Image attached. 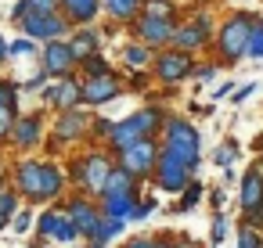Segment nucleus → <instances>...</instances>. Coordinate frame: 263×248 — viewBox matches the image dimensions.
Here are the masks:
<instances>
[{
	"label": "nucleus",
	"instance_id": "nucleus-10",
	"mask_svg": "<svg viewBox=\"0 0 263 248\" xmlns=\"http://www.w3.org/2000/svg\"><path fill=\"white\" fill-rule=\"evenodd\" d=\"M80 90H83V79H80V76H65V79H51L40 97H44L47 108H54V112L62 115V112H72V108L83 105Z\"/></svg>",
	"mask_w": 263,
	"mask_h": 248
},
{
	"label": "nucleus",
	"instance_id": "nucleus-44",
	"mask_svg": "<svg viewBox=\"0 0 263 248\" xmlns=\"http://www.w3.org/2000/svg\"><path fill=\"white\" fill-rule=\"evenodd\" d=\"M223 237H227V219H223V216H216V223H213V241L220 244Z\"/></svg>",
	"mask_w": 263,
	"mask_h": 248
},
{
	"label": "nucleus",
	"instance_id": "nucleus-29",
	"mask_svg": "<svg viewBox=\"0 0 263 248\" xmlns=\"http://www.w3.org/2000/svg\"><path fill=\"white\" fill-rule=\"evenodd\" d=\"M144 15H148V18H162V22H177L170 0H144Z\"/></svg>",
	"mask_w": 263,
	"mask_h": 248
},
{
	"label": "nucleus",
	"instance_id": "nucleus-53",
	"mask_svg": "<svg viewBox=\"0 0 263 248\" xmlns=\"http://www.w3.org/2000/svg\"><path fill=\"white\" fill-rule=\"evenodd\" d=\"M8 183H11V180H8L4 173H0V194H4V191H8Z\"/></svg>",
	"mask_w": 263,
	"mask_h": 248
},
{
	"label": "nucleus",
	"instance_id": "nucleus-39",
	"mask_svg": "<svg viewBox=\"0 0 263 248\" xmlns=\"http://www.w3.org/2000/svg\"><path fill=\"white\" fill-rule=\"evenodd\" d=\"M249 54L252 58H263V26L256 22V29H252V40H249Z\"/></svg>",
	"mask_w": 263,
	"mask_h": 248
},
{
	"label": "nucleus",
	"instance_id": "nucleus-6",
	"mask_svg": "<svg viewBox=\"0 0 263 248\" xmlns=\"http://www.w3.org/2000/svg\"><path fill=\"white\" fill-rule=\"evenodd\" d=\"M18 29H22V36L33 40V44H54V40H69V36H72V26L65 22L62 11H54V15H36V11H33Z\"/></svg>",
	"mask_w": 263,
	"mask_h": 248
},
{
	"label": "nucleus",
	"instance_id": "nucleus-11",
	"mask_svg": "<svg viewBox=\"0 0 263 248\" xmlns=\"http://www.w3.org/2000/svg\"><path fill=\"white\" fill-rule=\"evenodd\" d=\"M152 72H155L159 83L173 87V83H180V79H187V76L195 72V61H191V54H184V51H162V54H155Z\"/></svg>",
	"mask_w": 263,
	"mask_h": 248
},
{
	"label": "nucleus",
	"instance_id": "nucleus-9",
	"mask_svg": "<svg viewBox=\"0 0 263 248\" xmlns=\"http://www.w3.org/2000/svg\"><path fill=\"white\" fill-rule=\"evenodd\" d=\"M76 65H80V58H76V51L69 47V40L44 44V51H40V72H44L47 79H65V76L76 72Z\"/></svg>",
	"mask_w": 263,
	"mask_h": 248
},
{
	"label": "nucleus",
	"instance_id": "nucleus-22",
	"mask_svg": "<svg viewBox=\"0 0 263 248\" xmlns=\"http://www.w3.org/2000/svg\"><path fill=\"white\" fill-rule=\"evenodd\" d=\"M134 205H137V194H105V198H101V216L126 223L130 212H134Z\"/></svg>",
	"mask_w": 263,
	"mask_h": 248
},
{
	"label": "nucleus",
	"instance_id": "nucleus-23",
	"mask_svg": "<svg viewBox=\"0 0 263 248\" xmlns=\"http://www.w3.org/2000/svg\"><path fill=\"white\" fill-rule=\"evenodd\" d=\"M101 11H108V18L116 22H137L144 15V0H105Z\"/></svg>",
	"mask_w": 263,
	"mask_h": 248
},
{
	"label": "nucleus",
	"instance_id": "nucleus-50",
	"mask_svg": "<svg viewBox=\"0 0 263 248\" xmlns=\"http://www.w3.org/2000/svg\"><path fill=\"white\" fill-rule=\"evenodd\" d=\"M249 94H252V83H249V87H241V90H238V94H234V101H245V97H249Z\"/></svg>",
	"mask_w": 263,
	"mask_h": 248
},
{
	"label": "nucleus",
	"instance_id": "nucleus-8",
	"mask_svg": "<svg viewBox=\"0 0 263 248\" xmlns=\"http://www.w3.org/2000/svg\"><path fill=\"white\" fill-rule=\"evenodd\" d=\"M159 155H162V144H159L155 137H144V140L130 144L126 151H119L116 158H119V166H123L126 173H134V176L141 180V176H152V173H155Z\"/></svg>",
	"mask_w": 263,
	"mask_h": 248
},
{
	"label": "nucleus",
	"instance_id": "nucleus-7",
	"mask_svg": "<svg viewBox=\"0 0 263 248\" xmlns=\"http://www.w3.org/2000/svg\"><path fill=\"white\" fill-rule=\"evenodd\" d=\"M11 191L33 205H40V191H44V158H18L11 166Z\"/></svg>",
	"mask_w": 263,
	"mask_h": 248
},
{
	"label": "nucleus",
	"instance_id": "nucleus-46",
	"mask_svg": "<svg viewBox=\"0 0 263 248\" xmlns=\"http://www.w3.org/2000/svg\"><path fill=\"white\" fill-rule=\"evenodd\" d=\"M152 241H155V237H130L123 248H152Z\"/></svg>",
	"mask_w": 263,
	"mask_h": 248
},
{
	"label": "nucleus",
	"instance_id": "nucleus-41",
	"mask_svg": "<svg viewBox=\"0 0 263 248\" xmlns=\"http://www.w3.org/2000/svg\"><path fill=\"white\" fill-rule=\"evenodd\" d=\"M234 155H238V144H223V148H216V155H213V158H216L220 166H231V162H234Z\"/></svg>",
	"mask_w": 263,
	"mask_h": 248
},
{
	"label": "nucleus",
	"instance_id": "nucleus-48",
	"mask_svg": "<svg viewBox=\"0 0 263 248\" xmlns=\"http://www.w3.org/2000/svg\"><path fill=\"white\" fill-rule=\"evenodd\" d=\"M8 61H11V58H8V40H4V36H0V69H4Z\"/></svg>",
	"mask_w": 263,
	"mask_h": 248
},
{
	"label": "nucleus",
	"instance_id": "nucleus-21",
	"mask_svg": "<svg viewBox=\"0 0 263 248\" xmlns=\"http://www.w3.org/2000/svg\"><path fill=\"white\" fill-rule=\"evenodd\" d=\"M69 47L76 51V58L83 61V58H90V54H98V47H101V33L94 29V26H83V29H72V36H69Z\"/></svg>",
	"mask_w": 263,
	"mask_h": 248
},
{
	"label": "nucleus",
	"instance_id": "nucleus-28",
	"mask_svg": "<svg viewBox=\"0 0 263 248\" xmlns=\"http://www.w3.org/2000/svg\"><path fill=\"white\" fill-rule=\"evenodd\" d=\"M15 212H18V194L8 187L4 194H0V230H8V226H11Z\"/></svg>",
	"mask_w": 263,
	"mask_h": 248
},
{
	"label": "nucleus",
	"instance_id": "nucleus-43",
	"mask_svg": "<svg viewBox=\"0 0 263 248\" xmlns=\"http://www.w3.org/2000/svg\"><path fill=\"white\" fill-rule=\"evenodd\" d=\"M238 248H259V241H256V234H252L249 226L238 230Z\"/></svg>",
	"mask_w": 263,
	"mask_h": 248
},
{
	"label": "nucleus",
	"instance_id": "nucleus-42",
	"mask_svg": "<svg viewBox=\"0 0 263 248\" xmlns=\"http://www.w3.org/2000/svg\"><path fill=\"white\" fill-rule=\"evenodd\" d=\"M29 4H33L36 15H54L58 11V0H29Z\"/></svg>",
	"mask_w": 263,
	"mask_h": 248
},
{
	"label": "nucleus",
	"instance_id": "nucleus-40",
	"mask_svg": "<svg viewBox=\"0 0 263 248\" xmlns=\"http://www.w3.org/2000/svg\"><path fill=\"white\" fill-rule=\"evenodd\" d=\"M29 15H33V4H29V0H18V4L11 8V22H18V26H22Z\"/></svg>",
	"mask_w": 263,
	"mask_h": 248
},
{
	"label": "nucleus",
	"instance_id": "nucleus-27",
	"mask_svg": "<svg viewBox=\"0 0 263 248\" xmlns=\"http://www.w3.org/2000/svg\"><path fill=\"white\" fill-rule=\"evenodd\" d=\"M123 61L130 65V69H144V65H152L155 58H152V47H144V44H126L123 47Z\"/></svg>",
	"mask_w": 263,
	"mask_h": 248
},
{
	"label": "nucleus",
	"instance_id": "nucleus-31",
	"mask_svg": "<svg viewBox=\"0 0 263 248\" xmlns=\"http://www.w3.org/2000/svg\"><path fill=\"white\" fill-rule=\"evenodd\" d=\"M119 230H123V219H101V226H98L94 241H98V244H108L112 237H119Z\"/></svg>",
	"mask_w": 263,
	"mask_h": 248
},
{
	"label": "nucleus",
	"instance_id": "nucleus-54",
	"mask_svg": "<svg viewBox=\"0 0 263 248\" xmlns=\"http://www.w3.org/2000/svg\"><path fill=\"white\" fill-rule=\"evenodd\" d=\"M87 248H108V244H98V241H87Z\"/></svg>",
	"mask_w": 263,
	"mask_h": 248
},
{
	"label": "nucleus",
	"instance_id": "nucleus-1",
	"mask_svg": "<svg viewBox=\"0 0 263 248\" xmlns=\"http://www.w3.org/2000/svg\"><path fill=\"white\" fill-rule=\"evenodd\" d=\"M162 126H166L162 108H141V112H134V115H126V119H119L105 144H108V151H112V155H119V151H126L130 144H137V140H144V137H155Z\"/></svg>",
	"mask_w": 263,
	"mask_h": 248
},
{
	"label": "nucleus",
	"instance_id": "nucleus-20",
	"mask_svg": "<svg viewBox=\"0 0 263 248\" xmlns=\"http://www.w3.org/2000/svg\"><path fill=\"white\" fill-rule=\"evenodd\" d=\"M263 205V173L259 169H249L241 176V209L245 212H256Z\"/></svg>",
	"mask_w": 263,
	"mask_h": 248
},
{
	"label": "nucleus",
	"instance_id": "nucleus-38",
	"mask_svg": "<svg viewBox=\"0 0 263 248\" xmlns=\"http://www.w3.org/2000/svg\"><path fill=\"white\" fill-rule=\"evenodd\" d=\"M155 205H159V201H155L152 194H148V198H137V205H134V212H130V219H148V216L155 212Z\"/></svg>",
	"mask_w": 263,
	"mask_h": 248
},
{
	"label": "nucleus",
	"instance_id": "nucleus-13",
	"mask_svg": "<svg viewBox=\"0 0 263 248\" xmlns=\"http://www.w3.org/2000/svg\"><path fill=\"white\" fill-rule=\"evenodd\" d=\"M130 29H134V36H137V44H144V47H166V44H173V36H177V22H162V18H148V15H141L137 22H130Z\"/></svg>",
	"mask_w": 263,
	"mask_h": 248
},
{
	"label": "nucleus",
	"instance_id": "nucleus-18",
	"mask_svg": "<svg viewBox=\"0 0 263 248\" xmlns=\"http://www.w3.org/2000/svg\"><path fill=\"white\" fill-rule=\"evenodd\" d=\"M105 0H58V11L65 15V22L76 29V26H90L98 18Z\"/></svg>",
	"mask_w": 263,
	"mask_h": 248
},
{
	"label": "nucleus",
	"instance_id": "nucleus-51",
	"mask_svg": "<svg viewBox=\"0 0 263 248\" xmlns=\"http://www.w3.org/2000/svg\"><path fill=\"white\" fill-rule=\"evenodd\" d=\"M213 209H223V191H213Z\"/></svg>",
	"mask_w": 263,
	"mask_h": 248
},
{
	"label": "nucleus",
	"instance_id": "nucleus-35",
	"mask_svg": "<svg viewBox=\"0 0 263 248\" xmlns=\"http://www.w3.org/2000/svg\"><path fill=\"white\" fill-rule=\"evenodd\" d=\"M116 130V122L112 119H105V115H94V122H90V137L94 140H108V133Z\"/></svg>",
	"mask_w": 263,
	"mask_h": 248
},
{
	"label": "nucleus",
	"instance_id": "nucleus-24",
	"mask_svg": "<svg viewBox=\"0 0 263 248\" xmlns=\"http://www.w3.org/2000/svg\"><path fill=\"white\" fill-rule=\"evenodd\" d=\"M105 194H137V176H134V173H126V169L116 162V169H112V176H108V183H105L101 198H105Z\"/></svg>",
	"mask_w": 263,
	"mask_h": 248
},
{
	"label": "nucleus",
	"instance_id": "nucleus-26",
	"mask_svg": "<svg viewBox=\"0 0 263 248\" xmlns=\"http://www.w3.org/2000/svg\"><path fill=\"white\" fill-rule=\"evenodd\" d=\"M58 226H62V209H44L36 216V234L44 241H54L58 237Z\"/></svg>",
	"mask_w": 263,
	"mask_h": 248
},
{
	"label": "nucleus",
	"instance_id": "nucleus-17",
	"mask_svg": "<svg viewBox=\"0 0 263 248\" xmlns=\"http://www.w3.org/2000/svg\"><path fill=\"white\" fill-rule=\"evenodd\" d=\"M205 40H209V18H205V15H198L195 22H187V26H180V29H177V36H173V51L191 54V51L205 47Z\"/></svg>",
	"mask_w": 263,
	"mask_h": 248
},
{
	"label": "nucleus",
	"instance_id": "nucleus-32",
	"mask_svg": "<svg viewBox=\"0 0 263 248\" xmlns=\"http://www.w3.org/2000/svg\"><path fill=\"white\" fill-rule=\"evenodd\" d=\"M0 105H4V108H18V83L15 79H0Z\"/></svg>",
	"mask_w": 263,
	"mask_h": 248
},
{
	"label": "nucleus",
	"instance_id": "nucleus-19",
	"mask_svg": "<svg viewBox=\"0 0 263 248\" xmlns=\"http://www.w3.org/2000/svg\"><path fill=\"white\" fill-rule=\"evenodd\" d=\"M65 183H69V176H65V169L58 166V162H44V191H40V205L44 201H58L62 194H65Z\"/></svg>",
	"mask_w": 263,
	"mask_h": 248
},
{
	"label": "nucleus",
	"instance_id": "nucleus-47",
	"mask_svg": "<svg viewBox=\"0 0 263 248\" xmlns=\"http://www.w3.org/2000/svg\"><path fill=\"white\" fill-rule=\"evenodd\" d=\"M144 83H148L144 72H134V76H130V87H134V90H144Z\"/></svg>",
	"mask_w": 263,
	"mask_h": 248
},
{
	"label": "nucleus",
	"instance_id": "nucleus-3",
	"mask_svg": "<svg viewBox=\"0 0 263 248\" xmlns=\"http://www.w3.org/2000/svg\"><path fill=\"white\" fill-rule=\"evenodd\" d=\"M166 140H162V151L170 155V158H177L180 166H187V169H198V155H202V137H198V130L187 122V119H180V115H173V119H166Z\"/></svg>",
	"mask_w": 263,
	"mask_h": 248
},
{
	"label": "nucleus",
	"instance_id": "nucleus-25",
	"mask_svg": "<svg viewBox=\"0 0 263 248\" xmlns=\"http://www.w3.org/2000/svg\"><path fill=\"white\" fill-rule=\"evenodd\" d=\"M98 76H116V69H112V61H108V58H105L101 51L80 61V79H98Z\"/></svg>",
	"mask_w": 263,
	"mask_h": 248
},
{
	"label": "nucleus",
	"instance_id": "nucleus-52",
	"mask_svg": "<svg viewBox=\"0 0 263 248\" xmlns=\"http://www.w3.org/2000/svg\"><path fill=\"white\" fill-rule=\"evenodd\" d=\"M152 248H173V241H166V237H155V241H152Z\"/></svg>",
	"mask_w": 263,
	"mask_h": 248
},
{
	"label": "nucleus",
	"instance_id": "nucleus-45",
	"mask_svg": "<svg viewBox=\"0 0 263 248\" xmlns=\"http://www.w3.org/2000/svg\"><path fill=\"white\" fill-rule=\"evenodd\" d=\"M191 76H195V79H213V76H216V65H198Z\"/></svg>",
	"mask_w": 263,
	"mask_h": 248
},
{
	"label": "nucleus",
	"instance_id": "nucleus-36",
	"mask_svg": "<svg viewBox=\"0 0 263 248\" xmlns=\"http://www.w3.org/2000/svg\"><path fill=\"white\" fill-rule=\"evenodd\" d=\"M198 198H202V183H187V187H184V194H180V205H177V209H180V212H187V209H195V205H198Z\"/></svg>",
	"mask_w": 263,
	"mask_h": 248
},
{
	"label": "nucleus",
	"instance_id": "nucleus-34",
	"mask_svg": "<svg viewBox=\"0 0 263 248\" xmlns=\"http://www.w3.org/2000/svg\"><path fill=\"white\" fill-rule=\"evenodd\" d=\"M29 54H36V44L33 40L18 36L15 44H8V58H29Z\"/></svg>",
	"mask_w": 263,
	"mask_h": 248
},
{
	"label": "nucleus",
	"instance_id": "nucleus-5",
	"mask_svg": "<svg viewBox=\"0 0 263 248\" xmlns=\"http://www.w3.org/2000/svg\"><path fill=\"white\" fill-rule=\"evenodd\" d=\"M252 29H256L252 15H234V18L223 22V29H220V54H223V61H238L241 54H249Z\"/></svg>",
	"mask_w": 263,
	"mask_h": 248
},
{
	"label": "nucleus",
	"instance_id": "nucleus-49",
	"mask_svg": "<svg viewBox=\"0 0 263 248\" xmlns=\"http://www.w3.org/2000/svg\"><path fill=\"white\" fill-rule=\"evenodd\" d=\"M173 248H198L191 237H180V241H173Z\"/></svg>",
	"mask_w": 263,
	"mask_h": 248
},
{
	"label": "nucleus",
	"instance_id": "nucleus-30",
	"mask_svg": "<svg viewBox=\"0 0 263 248\" xmlns=\"http://www.w3.org/2000/svg\"><path fill=\"white\" fill-rule=\"evenodd\" d=\"M15 122H18V108H4V105H0V144L11 140Z\"/></svg>",
	"mask_w": 263,
	"mask_h": 248
},
{
	"label": "nucleus",
	"instance_id": "nucleus-2",
	"mask_svg": "<svg viewBox=\"0 0 263 248\" xmlns=\"http://www.w3.org/2000/svg\"><path fill=\"white\" fill-rule=\"evenodd\" d=\"M112 169H116V162H112L108 151H87V155L69 158L65 176H69V183H76V187H83L87 194H98V198H101V191H105Z\"/></svg>",
	"mask_w": 263,
	"mask_h": 248
},
{
	"label": "nucleus",
	"instance_id": "nucleus-14",
	"mask_svg": "<svg viewBox=\"0 0 263 248\" xmlns=\"http://www.w3.org/2000/svg\"><path fill=\"white\" fill-rule=\"evenodd\" d=\"M8 144L18 148V151L40 148V144H44V112H22L18 122H15V130H11V140H8Z\"/></svg>",
	"mask_w": 263,
	"mask_h": 248
},
{
	"label": "nucleus",
	"instance_id": "nucleus-37",
	"mask_svg": "<svg viewBox=\"0 0 263 248\" xmlns=\"http://www.w3.org/2000/svg\"><path fill=\"white\" fill-rule=\"evenodd\" d=\"M51 79L44 76V72H36L33 79H26V83H18V94H44V87H47Z\"/></svg>",
	"mask_w": 263,
	"mask_h": 248
},
{
	"label": "nucleus",
	"instance_id": "nucleus-4",
	"mask_svg": "<svg viewBox=\"0 0 263 248\" xmlns=\"http://www.w3.org/2000/svg\"><path fill=\"white\" fill-rule=\"evenodd\" d=\"M90 122H94V112H87V108H72V112H62V115L54 119V126H51V137L44 140L47 155L62 151L65 144H76V140L90 137Z\"/></svg>",
	"mask_w": 263,
	"mask_h": 248
},
{
	"label": "nucleus",
	"instance_id": "nucleus-12",
	"mask_svg": "<svg viewBox=\"0 0 263 248\" xmlns=\"http://www.w3.org/2000/svg\"><path fill=\"white\" fill-rule=\"evenodd\" d=\"M62 212L76 223V230H80L83 241H94V234H98V226H101V219H105V216H101V205H94L90 198H80V194L69 198Z\"/></svg>",
	"mask_w": 263,
	"mask_h": 248
},
{
	"label": "nucleus",
	"instance_id": "nucleus-33",
	"mask_svg": "<svg viewBox=\"0 0 263 248\" xmlns=\"http://www.w3.org/2000/svg\"><path fill=\"white\" fill-rule=\"evenodd\" d=\"M33 223H36V219H33V209H18V212H15V219H11V230L22 237V234H29V230H33Z\"/></svg>",
	"mask_w": 263,
	"mask_h": 248
},
{
	"label": "nucleus",
	"instance_id": "nucleus-15",
	"mask_svg": "<svg viewBox=\"0 0 263 248\" xmlns=\"http://www.w3.org/2000/svg\"><path fill=\"white\" fill-rule=\"evenodd\" d=\"M119 94H123L119 76H98V79H83V90H80V97H83V105H87V108H101V105L116 101Z\"/></svg>",
	"mask_w": 263,
	"mask_h": 248
},
{
	"label": "nucleus",
	"instance_id": "nucleus-16",
	"mask_svg": "<svg viewBox=\"0 0 263 248\" xmlns=\"http://www.w3.org/2000/svg\"><path fill=\"white\" fill-rule=\"evenodd\" d=\"M155 183L162 187V191H170V194H184V187L191 183V169L187 166H180L177 158H170L166 151L159 155V166H155Z\"/></svg>",
	"mask_w": 263,
	"mask_h": 248
}]
</instances>
